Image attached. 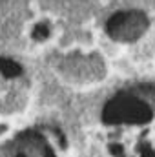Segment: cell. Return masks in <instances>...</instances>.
<instances>
[{"instance_id": "cell-1", "label": "cell", "mask_w": 155, "mask_h": 157, "mask_svg": "<svg viewBox=\"0 0 155 157\" xmlns=\"http://www.w3.org/2000/svg\"><path fill=\"white\" fill-rule=\"evenodd\" d=\"M152 97L148 86L133 88L117 93L112 101L106 102L102 119L106 124H142L153 117ZM155 104V102H153Z\"/></svg>"}, {"instance_id": "cell-2", "label": "cell", "mask_w": 155, "mask_h": 157, "mask_svg": "<svg viewBox=\"0 0 155 157\" xmlns=\"http://www.w3.org/2000/svg\"><path fill=\"white\" fill-rule=\"evenodd\" d=\"M148 26L150 20L146 13L137 9L119 11L106 22V33L117 42H135L146 33Z\"/></svg>"}, {"instance_id": "cell-3", "label": "cell", "mask_w": 155, "mask_h": 157, "mask_svg": "<svg viewBox=\"0 0 155 157\" xmlns=\"http://www.w3.org/2000/svg\"><path fill=\"white\" fill-rule=\"evenodd\" d=\"M0 73L4 75L6 78H15L18 75H22V66L11 59H6L2 57L0 59Z\"/></svg>"}, {"instance_id": "cell-4", "label": "cell", "mask_w": 155, "mask_h": 157, "mask_svg": "<svg viewBox=\"0 0 155 157\" xmlns=\"http://www.w3.org/2000/svg\"><path fill=\"white\" fill-rule=\"evenodd\" d=\"M31 35H33V39L37 40V42L46 40L47 37H49V26H47V24H37V26L33 28Z\"/></svg>"}, {"instance_id": "cell-5", "label": "cell", "mask_w": 155, "mask_h": 157, "mask_svg": "<svg viewBox=\"0 0 155 157\" xmlns=\"http://www.w3.org/2000/svg\"><path fill=\"white\" fill-rule=\"evenodd\" d=\"M113 154H115L117 157H124L122 150H120V146H113Z\"/></svg>"}]
</instances>
